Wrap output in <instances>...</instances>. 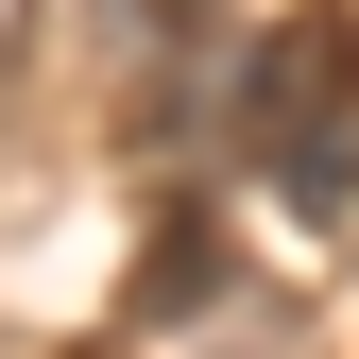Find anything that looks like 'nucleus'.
<instances>
[{
  "label": "nucleus",
  "mask_w": 359,
  "mask_h": 359,
  "mask_svg": "<svg viewBox=\"0 0 359 359\" xmlns=\"http://www.w3.org/2000/svg\"><path fill=\"white\" fill-rule=\"evenodd\" d=\"M154 120H171V137L222 120V154L274 171L291 222H359V18H342V0L257 18L240 52H222V86H154Z\"/></svg>",
  "instance_id": "1"
},
{
  "label": "nucleus",
  "mask_w": 359,
  "mask_h": 359,
  "mask_svg": "<svg viewBox=\"0 0 359 359\" xmlns=\"http://www.w3.org/2000/svg\"><path fill=\"white\" fill-rule=\"evenodd\" d=\"M205 308H222V222L171 189V205H154V240H137V325H205Z\"/></svg>",
  "instance_id": "2"
},
{
  "label": "nucleus",
  "mask_w": 359,
  "mask_h": 359,
  "mask_svg": "<svg viewBox=\"0 0 359 359\" xmlns=\"http://www.w3.org/2000/svg\"><path fill=\"white\" fill-rule=\"evenodd\" d=\"M86 18H103L120 52H189V34H205V18H240V0H86Z\"/></svg>",
  "instance_id": "3"
}]
</instances>
